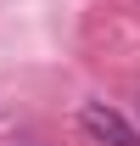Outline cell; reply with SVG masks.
I'll return each mask as SVG.
<instances>
[{
    "label": "cell",
    "instance_id": "1",
    "mask_svg": "<svg viewBox=\"0 0 140 146\" xmlns=\"http://www.w3.org/2000/svg\"><path fill=\"white\" fill-rule=\"evenodd\" d=\"M79 124H84L90 141H101V146H140V129L123 118V112H112L106 101H84L79 107Z\"/></svg>",
    "mask_w": 140,
    "mask_h": 146
}]
</instances>
